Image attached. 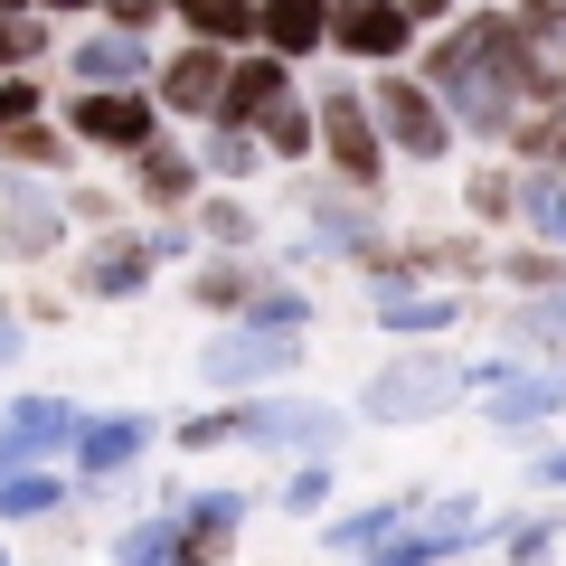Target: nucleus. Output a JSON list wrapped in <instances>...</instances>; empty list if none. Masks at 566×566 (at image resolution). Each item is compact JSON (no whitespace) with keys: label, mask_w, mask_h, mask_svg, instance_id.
Masks as SVG:
<instances>
[{"label":"nucleus","mask_w":566,"mask_h":566,"mask_svg":"<svg viewBox=\"0 0 566 566\" xmlns=\"http://www.w3.org/2000/svg\"><path fill=\"white\" fill-rule=\"evenodd\" d=\"M255 283H245V264H208L199 274V303H245Z\"/></svg>","instance_id":"obj_28"},{"label":"nucleus","mask_w":566,"mask_h":566,"mask_svg":"<svg viewBox=\"0 0 566 566\" xmlns=\"http://www.w3.org/2000/svg\"><path fill=\"white\" fill-rule=\"evenodd\" d=\"M557 397H566V387H510V397H501V416H510V424H520V416H547Z\"/></svg>","instance_id":"obj_32"},{"label":"nucleus","mask_w":566,"mask_h":566,"mask_svg":"<svg viewBox=\"0 0 566 566\" xmlns=\"http://www.w3.org/2000/svg\"><path fill=\"white\" fill-rule=\"evenodd\" d=\"M463 528H472V510H434V520H424L416 538L378 547V566H434V557H444V547H463Z\"/></svg>","instance_id":"obj_16"},{"label":"nucleus","mask_w":566,"mask_h":566,"mask_svg":"<svg viewBox=\"0 0 566 566\" xmlns=\"http://www.w3.org/2000/svg\"><path fill=\"white\" fill-rule=\"evenodd\" d=\"M66 434H76V416H66L57 397H20V406H10V424H0V482H10V472H20L29 453L66 444Z\"/></svg>","instance_id":"obj_6"},{"label":"nucleus","mask_w":566,"mask_h":566,"mask_svg":"<svg viewBox=\"0 0 566 566\" xmlns=\"http://www.w3.org/2000/svg\"><path fill=\"white\" fill-rule=\"evenodd\" d=\"M208 387H255V378H283L293 368V331H227L208 340Z\"/></svg>","instance_id":"obj_3"},{"label":"nucleus","mask_w":566,"mask_h":566,"mask_svg":"<svg viewBox=\"0 0 566 566\" xmlns=\"http://www.w3.org/2000/svg\"><path fill=\"white\" fill-rule=\"evenodd\" d=\"M76 76L95 85V95H114V85L133 95V76H142V39H123V29H104V39H85V48H76Z\"/></svg>","instance_id":"obj_14"},{"label":"nucleus","mask_w":566,"mask_h":566,"mask_svg":"<svg viewBox=\"0 0 566 566\" xmlns=\"http://www.w3.org/2000/svg\"><path fill=\"white\" fill-rule=\"evenodd\" d=\"M66 227H57V208L39 199V189H10L0 199V255H48Z\"/></svg>","instance_id":"obj_12"},{"label":"nucleus","mask_w":566,"mask_h":566,"mask_svg":"<svg viewBox=\"0 0 566 566\" xmlns=\"http://www.w3.org/2000/svg\"><path fill=\"white\" fill-rule=\"evenodd\" d=\"M520 142H528V161H566V76L547 85V114L520 123Z\"/></svg>","instance_id":"obj_19"},{"label":"nucleus","mask_w":566,"mask_h":566,"mask_svg":"<svg viewBox=\"0 0 566 566\" xmlns=\"http://www.w3.org/2000/svg\"><path fill=\"white\" fill-rule=\"evenodd\" d=\"M10 359H20V322H0V368H10Z\"/></svg>","instance_id":"obj_34"},{"label":"nucleus","mask_w":566,"mask_h":566,"mask_svg":"<svg viewBox=\"0 0 566 566\" xmlns=\"http://www.w3.org/2000/svg\"><path fill=\"white\" fill-rule=\"evenodd\" d=\"M199 227H208V237H218V245H245V237H255V218H245V208H227V199H218V208H208V218H199Z\"/></svg>","instance_id":"obj_30"},{"label":"nucleus","mask_w":566,"mask_h":566,"mask_svg":"<svg viewBox=\"0 0 566 566\" xmlns=\"http://www.w3.org/2000/svg\"><path fill=\"white\" fill-rule=\"evenodd\" d=\"M274 104H283V66H274V57H255V66H227V95H218L227 133H245V123H264Z\"/></svg>","instance_id":"obj_11"},{"label":"nucleus","mask_w":566,"mask_h":566,"mask_svg":"<svg viewBox=\"0 0 566 566\" xmlns=\"http://www.w3.org/2000/svg\"><path fill=\"white\" fill-rule=\"evenodd\" d=\"M378 322H387V331H444V322H453V303H444V293H387Z\"/></svg>","instance_id":"obj_20"},{"label":"nucleus","mask_w":566,"mask_h":566,"mask_svg":"<svg viewBox=\"0 0 566 566\" xmlns=\"http://www.w3.org/2000/svg\"><path fill=\"white\" fill-rule=\"evenodd\" d=\"M0 510H10V520H39V510H57V482H39V472H10V482H0Z\"/></svg>","instance_id":"obj_23"},{"label":"nucleus","mask_w":566,"mask_h":566,"mask_svg":"<svg viewBox=\"0 0 566 566\" xmlns=\"http://www.w3.org/2000/svg\"><path fill=\"white\" fill-rule=\"evenodd\" d=\"M463 387V368H444V359H406V368H387L378 387H368V416L378 424H406V416H434V406Z\"/></svg>","instance_id":"obj_2"},{"label":"nucleus","mask_w":566,"mask_h":566,"mask_svg":"<svg viewBox=\"0 0 566 566\" xmlns=\"http://www.w3.org/2000/svg\"><path fill=\"white\" fill-rule=\"evenodd\" d=\"M547 472H557V482H566V453H557V463H547Z\"/></svg>","instance_id":"obj_36"},{"label":"nucleus","mask_w":566,"mask_h":566,"mask_svg":"<svg viewBox=\"0 0 566 566\" xmlns=\"http://www.w3.org/2000/svg\"><path fill=\"white\" fill-rule=\"evenodd\" d=\"M237 434L322 453V444H340V416H331V406H303V397H274V406H237Z\"/></svg>","instance_id":"obj_4"},{"label":"nucleus","mask_w":566,"mask_h":566,"mask_svg":"<svg viewBox=\"0 0 566 566\" xmlns=\"http://www.w3.org/2000/svg\"><path fill=\"white\" fill-rule=\"evenodd\" d=\"M264 142H274V151H303V142H312V114H303V104H274V114H264Z\"/></svg>","instance_id":"obj_27"},{"label":"nucleus","mask_w":566,"mask_h":566,"mask_svg":"<svg viewBox=\"0 0 566 566\" xmlns=\"http://www.w3.org/2000/svg\"><path fill=\"white\" fill-rule=\"evenodd\" d=\"M322 142H331V161L349 170V180H378L387 151H378V123H368L359 95H322Z\"/></svg>","instance_id":"obj_5"},{"label":"nucleus","mask_w":566,"mask_h":566,"mask_svg":"<svg viewBox=\"0 0 566 566\" xmlns=\"http://www.w3.org/2000/svg\"><path fill=\"white\" fill-rule=\"evenodd\" d=\"M208 161H218L227 180H245V170H255V133H218V151H208Z\"/></svg>","instance_id":"obj_29"},{"label":"nucleus","mask_w":566,"mask_h":566,"mask_svg":"<svg viewBox=\"0 0 566 566\" xmlns=\"http://www.w3.org/2000/svg\"><path fill=\"white\" fill-rule=\"evenodd\" d=\"M123 566H180V528H170V520L133 528V538H123Z\"/></svg>","instance_id":"obj_22"},{"label":"nucleus","mask_w":566,"mask_h":566,"mask_svg":"<svg viewBox=\"0 0 566 566\" xmlns=\"http://www.w3.org/2000/svg\"><path fill=\"white\" fill-rule=\"evenodd\" d=\"M255 29L274 39V66H283V57H303V48L331 39V10L322 0H274V10H255Z\"/></svg>","instance_id":"obj_13"},{"label":"nucleus","mask_w":566,"mask_h":566,"mask_svg":"<svg viewBox=\"0 0 566 566\" xmlns=\"http://www.w3.org/2000/svg\"><path fill=\"white\" fill-rule=\"evenodd\" d=\"M189 29H199V48H227V39H245L255 29V0H170Z\"/></svg>","instance_id":"obj_17"},{"label":"nucleus","mask_w":566,"mask_h":566,"mask_svg":"<svg viewBox=\"0 0 566 566\" xmlns=\"http://www.w3.org/2000/svg\"><path fill=\"white\" fill-rule=\"evenodd\" d=\"M104 10H114V29H123V39H142V29H151V20H161V10H170V0H104Z\"/></svg>","instance_id":"obj_31"},{"label":"nucleus","mask_w":566,"mask_h":566,"mask_svg":"<svg viewBox=\"0 0 566 566\" xmlns=\"http://www.w3.org/2000/svg\"><path fill=\"white\" fill-rule=\"evenodd\" d=\"M142 199H189V161H180V151H161V142H151V151H142Z\"/></svg>","instance_id":"obj_21"},{"label":"nucleus","mask_w":566,"mask_h":566,"mask_svg":"<svg viewBox=\"0 0 566 566\" xmlns=\"http://www.w3.org/2000/svg\"><path fill=\"white\" fill-rule=\"evenodd\" d=\"M76 133L104 151H151V104L142 95H76Z\"/></svg>","instance_id":"obj_7"},{"label":"nucleus","mask_w":566,"mask_h":566,"mask_svg":"<svg viewBox=\"0 0 566 566\" xmlns=\"http://www.w3.org/2000/svg\"><path fill=\"white\" fill-rule=\"evenodd\" d=\"M48 10H85V0H48Z\"/></svg>","instance_id":"obj_35"},{"label":"nucleus","mask_w":566,"mask_h":566,"mask_svg":"<svg viewBox=\"0 0 566 566\" xmlns=\"http://www.w3.org/2000/svg\"><path fill=\"white\" fill-rule=\"evenodd\" d=\"M39 48H48V29L29 20V10H20V20H0V66H10V76H20V66L39 57Z\"/></svg>","instance_id":"obj_24"},{"label":"nucleus","mask_w":566,"mask_h":566,"mask_svg":"<svg viewBox=\"0 0 566 566\" xmlns=\"http://www.w3.org/2000/svg\"><path fill=\"white\" fill-rule=\"evenodd\" d=\"M434 85L463 104V123L501 133V123H510V85H528V66H520V48H510V29H501V20H472L463 39H444V57H434Z\"/></svg>","instance_id":"obj_1"},{"label":"nucleus","mask_w":566,"mask_h":566,"mask_svg":"<svg viewBox=\"0 0 566 566\" xmlns=\"http://www.w3.org/2000/svg\"><path fill=\"white\" fill-rule=\"evenodd\" d=\"M20 123H39V85H29V76H0V133H20Z\"/></svg>","instance_id":"obj_26"},{"label":"nucleus","mask_w":566,"mask_h":566,"mask_svg":"<svg viewBox=\"0 0 566 566\" xmlns=\"http://www.w3.org/2000/svg\"><path fill=\"white\" fill-rule=\"evenodd\" d=\"M322 491H331V472L312 463V472H293V491H283V501H293V510H312V501H322Z\"/></svg>","instance_id":"obj_33"},{"label":"nucleus","mask_w":566,"mask_h":566,"mask_svg":"<svg viewBox=\"0 0 566 566\" xmlns=\"http://www.w3.org/2000/svg\"><path fill=\"white\" fill-rule=\"evenodd\" d=\"M0 151L20 170H39V161H57V133H48V123H20V133H0Z\"/></svg>","instance_id":"obj_25"},{"label":"nucleus","mask_w":566,"mask_h":566,"mask_svg":"<svg viewBox=\"0 0 566 566\" xmlns=\"http://www.w3.org/2000/svg\"><path fill=\"white\" fill-rule=\"evenodd\" d=\"M142 434H151L142 416H104V424H76V463H85V472H123V463L142 453Z\"/></svg>","instance_id":"obj_15"},{"label":"nucleus","mask_w":566,"mask_h":566,"mask_svg":"<svg viewBox=\"0 0 566 566\" xmlns=\"http://www.w3.org/2000/svg\"><path fill=\"white\" fill-rule=\"evenodd\" d=\"M378 114H387V133H397L406 161H434V151H444V114H434V95H424V85H387Z\"/></svg>","instance_id":"obj_9"},{"label":"nucleus","mask_w":566,"mask_h":566,"mask_svg":"<svg viewBox=\"0 0 566 566\" xmlns=\"http://www.w3.org/2000/svg\"><path fill=\"white\" fill-rule=\"evenodd\" d=\"M142 274H151V245H104V255L85 264V293H133Z\"/></svg>","instance_id":"obj_18"},{"label":"nucleus","mask_w":566,"mask_h":566,"mask_svg":"<svg viewBox=\"0 0 566 566\" xmlns=\"http://www.w3.org/2000/svg\"><path fill=\"white\" fill-rule=\"evenodd\" d=\"M406 29H416V20H406V0H349L340 20H331V39H340L349 57H397Z\"/></svg>","instance_id":"obj_8"},{"label":"nucleus","mask_w":566,"mask_h":566,"mask_svg":"<svg viewBox=\"0 0 566 566\" xmlns=\"http://www.w3.org/2000/svg\"><path fill=\"white\" fill-rule=\"evenodd\" d=\"M218 95H227V57L218 48H189V57L161 66V104H180V114H218Z\"/></svg>","instance_id":"obj_10"}]
</instances>
